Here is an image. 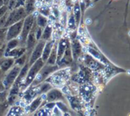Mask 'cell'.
Instances as JSON below:
<instances>
[{
	"mask_svg": "<svg viewBox=\"0 0 130 116\" xmlns=\"http://www.w3.org/2000/svg\"><path fill=\"white\" fill-rule=\"evenodd\" d=\"M26 12L25 10V8L22 7H19V8H15L14 10H12L8 16L5 27H9L11 25L23 19L24 18H25L26 16Z\"/></svg>",
	"mask_w": 130,
	"mask_h": 116,
	"instance_id": "cell-1",
	"label": "cell"
},
{
	"mask_svg": "<svg viewBox=\"0 0 130 116\" xmlns=\"http://www.w3.org/2000/svg\"><path fill=\"white\" fill-rule=\"evenodd\" d=\"M44 62L40 58V59H38V60H36L32 64L31 67L30 68V69H29V71H28V72L27 74V77H26V85H29V84H31L34 81L36 75L39 72V71L44 66Z\"/></svg>",
	"mask_w": 130,
	"mask_h": 116,
	"instance_id": "cell-2",
	"label": "cell"
},
{
	"mask_svg": "<svg viewBox=\"0 0 130 116\" xmlns=\"http://www.w3.org/2000/svg\"><path fill=\"white\" fill-rule=\"evenodd\" d=\"M34 16L32 15H28L23 22V25H22V29L20 34V38L19 37V41H22V42H25V40L27 39V37L29 34V32H31L33 25H34Z\"/></svg>",
	"mask_w": 130,
	"mask_h": 116,
	"instance_id": "cell-3",
	"label": "cell"
},
{
	"mask_svg": "<svg viewBox=\"0 0 130 116\" xmlns=\"http://www.w3.org/2000/svg\"><path fill=\"white\" fill-rule=\"evenodd\" d=\"M20 70H21V66L16 65L9 72V73L6 75V78L3 82L5 88H9L13 85V83L15 82V79H17L20 72Z\"/></svg>",
	"mask_w": 130,
	"mask_h": 116,
	"instance_id": "cell-4",
	"label": "cell"
},
{
	"mask_svg": "<svg viewBox=\"0 0 130 116\" xmlns=\"http://www.w3.org/2000/svg\"><path fill=\"white\" fill-rule=\"evenodd\" d=\"M23 22L24 19H22L12 25H11L8 30H7V34H6V40H11L12 38H17L22 32V25H23Z\"/></svg>",
	"mask_w": 130,
	"mask_h": 116,
	"instance_id": "cell-5",
	"label": "cell"
},
{
	"mask_svg": "<svg viewBox=\"0 0 130 116\" xmlns=\"http://www.w3.org/2000/svg\"><path fill=\"white\" fill-rule=\"evenodd\" d=\"M45 45L44 40L41 41L35 48V49L33 50V52L31 55V59L29 61V64L31 66L36 60H38V59H40L41 55H42V51H43V48L44 46Z\"/></svg>",
	"mask_w": 130,
	"mask_h": 116,
	"instance_id": "cell-6",
	"label": "cell"
},
{
	"mask_svg": "<svg viewBox=\"0 0 130 116\" xmlns=\"http://www.w3.org/2000/svg\"><path fill=\"white\" fill-rule=\"evenodd\" d=\"M67 45H68L67 39L63 38L60 41L59 45H58V48L57 50V62H59L60 61V59H62L63 53L65 51V49H66V48H67Z\"/></svg>",
	"mask_w": 130,
	"mask_h": 116,
	"instance_id": "cell-7",
	"label": "cell"
},
{
	"mask_svg": "<svg viewBox=\"0 0 130 116\" xmlns=\"http://www.w3.org/2000/svg\"><path fill=\"white\" fill-rule=\"evenodd\" d=\"M53 46H54V42L52 41H48L47 43H45L44 48H43L42 55H41V59L44 62H46L47 59H48Z\"/></svg>",
	"mask_w": 130,
	"mask_h": 116,
	"instance_id": "cell-8",
	"label": "cell"
},
{
	"mask_svg": "<svg viewBox=\"0 0 130 116\" xmlns=\"http://www.w3.org/2000/svg\"><path fill=\"white\" fill-rule=\"evenodd\" d=\"M25 51H26L25 48H15L11 49L8 52L4 53V55H6V57L9 56V57H13V58H19L23 54H25Z\"/></svg>",
	"mask_w": 130,
	"mask_h": 116,
	"instance_id": "cell-9",
	"label": "cell"
},
{
	"mask_svg": "<svg viewBox=\"0 0 130 116\" xmlns=\"http://www.w3.org/2000/svg\"><path fill=\"white\" fill-rule=\"evenodd\" d=\"M47 100L51 102V101H57L59 99H62L63 95H62V93L59 90L52 89L47 93Z\"/></svg>",
	"mask_w": 130,
	"mask_h": 116,
	"instance_id": "cell-10",
	"label": "cell"
},
{
	"mask_svg": "<svg viewBox=\"0 0 130 116\" xmlns=\"http://www.w3.org/2000/svg\"><path fill=\"white\" fill-rule=\"evenodd\" d=\"M14 63V59L13 58H7L6 59H3L2 63H1V66H0V71L2 72H7L13 65Z\"/></svg>",
	"mask_w": 130,
	"mask_h": 116,
	"instance_id": "cell-11",
	"label": "cell"
},
{
	"mask_svg": "<svg viewBox=\"0 0 130 116\" xmlns=\"http://www.w3.org/2000/svg\"><path fill=\"white\" fill-rule=\"evenodd\" d=\"M27 42H26V50L28 51H31L32 49V48L34 47V45H35L36 42V37L35 35V32H31V31L29 32L28 37H27Z\"/></svg>",
	"mask_w": 130,
	"mask_h": 116,
	"instance_id": "cell-12",
	"label": "cell"
},
{
	"mask_svg": "<svg viewBox=\"0 0 130 116\" xmlns=\"http://www.w3.org/2000/svg\"><path fill=\"white\" fill-rule=\"evenodd\" d=\"M35 0H25V10L27 14H30L35 9Z\"/></svg>",
	"mask_w": 130,
	"mask_h": 116,
	"instance_id": "cell-13",
	"label": "cell"
},
{
	"mask_svg": "<svg viewBox=\"0 0 130 116\" xmlns=\"http://www.w3.org/2000/svg\"><path fill=\"white\" fill-rule=\"evenodd\" d=\"M19 42H20V41L19 40V38H12V39H11V40H9V42H8V44H7V45H6V48L4 53L8 52V51H10L11 49L16 48V47L19 45Z\"/></svg>",
	"mask_w": 130,
	"mask_h": 116,
	"instance_id": "cell-14",
	"label": "cell"
},
{
	"mask_svg": "<svg viewBox=\"0 0 130 116\" xmlns=\"http://www.w3.org/2000/svg\"><path fill=\"white\" fill-rule=\"evenodd\" d=\"M57 61V48H52L51 51L50 53V55L48 59H47V62L49 65H54Z\"/></svg>",
	"mask_w": 130,
	"mask_h": 116,
	"instance_id": "cell-15",
	"label": "cell"
},
{
	"mask_svg": "<svg viewBox=\"0 0 130 116\" xmlns=\"http://www.w3.org/2000/svg\"><path fill=\"white\" fill-rule=\"evenodd\" d=\"M51 32H52V28L50 25H46L44 27V30L43 32L42 35V39L46 41L50 39L51 35Z\"/></svg>",
	"mask_w": 130,
	"mask_h": 116,
	"instance_id": "cell-16",
	"label": "cell"
},
{
	"mask_svg": "<svg viewBox=\"0 0 130 116\" xmlns=\"http://www.w3.org/2000/svg\"><path fill=\"white\" fill-rule=\"evenodd\" d=\"M42 102V98H37L36 99H35L31 104V106H30V111L31 112H34L38 107L39 105L41 104Z\"/></svg>",
	"mask_w": 130,
	"mask_h": 116,
	"instance_id": "cell-17",
	"label": "cell"
},
{
	"mask_svg": "<svg viewBox=\"0 0 130 116\" xmlns=\"http://www.w3.org/2000/svg\"><path fill=\"white\" fill-rule=\"evenodd\" d=\"M47 20L44 16H42V15H38V17H37V25L39 27H41V28L45 27L47 25Z\"/></svg>",
	"mask_w": 130,
	"mask_h": 116,
	"instance_id": "cell-18",
	"label": "cell"
},
{
	"mask_svg": "<svg viewBox=\"0 0 130 116\" xmlns=\"http://www.w3.org/2000/svg\"><path fill=\"white\" fill-rule=\"evenodd\" d=\"M73 53H74V56L75 57H78V55L80 53V45L79 42L76 41L74 42V44H73Z\"/></svg>",
	"mask_w": 130,
	"mask_h": 116,
	"instance_id": "cell-19",
	"label": "cell"
},
{
	"mask_svg": "<svg viewBox=\"0 0 130 116\" xmlns=\"http://www.w3.org/2000/svg\"><path fill=\"white\" fill-rule=\"evenodd\" d=\"M22 110L20 107L14 106L11 108L9 112L8 113V115H19L22 113Z\"/></svg>",
	"mask_w": 130,
	"mask_h": 116,
	"instance_id": "cell-20",
	"label": "cell"
},
{
	"mask_svg": "<svg viewBox=\"0 0 130 116\" xmlns=\"http://www.w3.org/2000/svg\"><path fill=\"white\" fill-rule=\"evenodd\" d=\"M26 55L23 54L22 55H21L20 57L17 58V59L15 61V64L19 66H23L25 64V60H26Z\"/></svg>",
	"mask_w": 130,
	"mask_h": 116,
	"instance_id": "cell-21",
	"label": "cell"
},
{
	"mask_svg": "<svg viewBox=\"0 0 130 116\" xmlns=\"http://www.w3.org/2000/svg\"><path fill=\"white\" fill-rule=\"evenodd\" d=\"M74 18H75V20H76V22L78 24L79 22V19H80V7L77 4L74 7Z\"/></svg>",
	"mask_w": 130,
	"mask_h": 116,
	"instance_id": "cell-22",
	"label": "cell"
},
{
	"mask_svg": "<svg viewBox=\"0 0 130 116\" xmlns=\"http://www.w3.org/2000/svg\"><path fill=\"white\" fill-rule=\"evenodd\" d=\"M75 24H76V20L75 18L73 15H71L68 19V27L71 29H75Z\"/></svg>",
	"mask_w": 130,
	"mask_h": 116,
	"instance_id": "cell-23",
	"label": "cell"
},
{
	"mask_svg": "<svg viewBox=\"0 0 130 116\" xmlns=\"http://www.w3.org/2000/svg\"><path fill=\"white\" fill-rule=\"evenodd\" d=\"M7 27H3L0 28V41L3 42L6 38V34H7Z\"/></svg>",
	"mask_w": 130,
	"mask_h": 116,
	"instance_id": "cell-24",
	"label": "cell"
},
{
	"mask_svg": "<svg viewBox=\"0 0 130 116\" xmlns=\"http://www.w3.org/2000/svg\"><path fill=\"white\" fill-rule=\"evenodd\" d=\"M9 107V102H2V103H0V114H2L3 113H4L6 109L8 108Z\"/></svg>",
	"mask_w": 130,
	"mask_h": 116,
	"instance_id": "cell-25",
	"label": "cell"
},
{
	"mask_svg": "<svg viewBox=\"0 0 130 116\" xmlns=\"http://www.w3.org/2000/svg\"><path fill=\"white\" fill-rule=\"evenodd\" d=\"M8 16H9V14L6 12L3 16H2L1 18H0V28L5 27V25H6V22Z\"/></svg>",
	"mask_w": 130,
	"mask_h": 116,
	"instance_id": "cell-26",
	"label": "cell"
},
{
	"mask_svg": "<svg viewBox=\"0 0 130 116\" xmlns=\"http://www.w3.org/2000/svg\"><path fill=\"white\" fill-rule=\"evenodd\" d=\"M8 6H5L3 5L2 7H0V18H1L2 16H3L8 11Z\"/></svg>",
	"mask_w": 130,
	"mask_h": 116,
	"instance_id": "cell-27",
	"label": "cell"
},
{
	"mask_svg": "<svg viewBox=\"0 0 130 116\" xmlns=\"http://www.w3.org/2000/svg\"><path fill=\"white\" fill-rule=\"evenodd\" d=\"M16 1L17 0H9V4H8V9L12 10L14 8H15V5H16Z\"/></svg>",
	"mask_w": 130,
	"mask_h": 116,
	"instance_id": "cell-28",
	"label": "cell"
},
{
	"mask_svg": "<svg viewBox=\"0 0 130 116\" xmlns=\"http://www.w3.org/2000/svg\"><path fill=\"white\" fill-rule=\"evenodd\" d=\"M6 96H7V93L5 90L0 92V103L5 101V100L6 99Z\"/></svg>",
	"mask_w": 130,
	"mask_h": 116,
	"instance_id": "cell-29",
	"label": "cell"
},
{
	"mask_svg": "<svg viewBox=\"0 0 130 116\" xmlns=\"http://www.w3.org/2000/svg\"><path fill=\"white\" fill-rule=\"evenodd\" d=\"M50 85L49 84H47V83H45V84H44L41 87H40V88H41V91L40 92H47V91H48L49 89H50Z\"/></svg>",
	"mask_w": 130,
	"mask_h": 116,
	"instance_id": "cell-30",
	"label": "cell"
},
{
	"mask_svg": "<svg viewBox=\"0 0 130 116\" xmlns=\"http://www.w3.org/2000/svg\"><path fill=\"white\" fill-rule=\"evenodd\" d=\"M56 105H57L58 108H60L62 110V111H64V112H65V111H68L67 106L65 105H63V104H62L61 102H57Z\"/></svg>",
	"mask_w": 130,
	"mask_h": 116,
	"instance_id": "cell-31",
	"label": "cell"
},
{
	"mask_svg": "<svg viewBox=\"0 0 130 116\" xmlns=\"http://www.w3.org/2000/svg\"><path fill=\"white\" fill-rule=\"evenodd\" d=\"M25 0H17V1H16V5H15V8L24 6H25Z\"/></svg>",
	"mask_w": 130,
	"mask_h": 116,
	"instance_id": "cell-32",
	"label": "cell"
},
{
	"mask_svg": "<svg viewBox=\"0 0 130 116\" xmlns=\"http://www.w3.org/2000/svg\"><path fill=\"white\" fill-rule=\"evenodd\" d=\"M41 34H42V32H41V27H39L38 29V30H37V34H36V39H39L40 38H41Z\"/></svg>",
	"mask_w": 130,
	"mask_h": 116,
	"instance_id": "cell-33",
	"label": "cell"
},
{
	"mask_svg": "<svg viewBox=\"0 0 130 116\" xmlns=\"http://www.w3.org/2000/svg\"><path fill=\"white\" fill-rule=\"evenodd\" d=\"M41 14H44L45 16H47V15H48V13H49V9H48V8H47L46 6H44L42 9H41Z\"/></svg>",
	"mask_w": 130,
	"mask_h": 116,
	"instance_id": "cell-34",
	"label": "cell"
},
{
	"mask_svg": "<svg viewBox=\"0 0 130 116\" xmlns=\"http://www.w3.org/2000/svg\"><path fill=\"white\" fill-rule=\"evenodd\" d=\"M5 47H4V45L2 47V48H0V58H1L3 55H4V52H5Z\"/></svg>",
	"mask_w": 130,
	"mask_h": 116,
	"instance_id": "cell-35",
	"label": "cell"
},
{
	"mask_svg": "<svg viewBox=\"0 0 130 116\" xmlns=\"http://www.w3.org/2000/svg\"><path fill=\"white\" fill-rule=\"evenodd\" d=\"M37 114H38V115H47V114H47V113H46L44 111L41 110V111H40L39 112H38V113H37Z\"/></svg>",
	"mask_w": 130,
	"mask_h": 116,
	"instance_id": "cell-36",
	"label": "cell"
},
{
	"mask_svg": "<svg viewBox=\"0 0 130 116\" xmlns=\"http://www.w3.org/2000/svg\"><path fill=\"white\" fill-rule=\"evenodd\" d=\"M53 12H54V16L55 17H57L58 16V10L57 9H55V8H54L53 9Z\"/></svg>",
	"mask_w": 130,
	"mask_h": 116,
	"instance_id": "cell-37",
	"label": "cell"
},
{
	"mask_svg": "<svg viewBox=\"0 0 130 116\" xmlns=\"http://www.w3.org/2000/svg\"><path fill=\"white\" fill-rule=\"evenodd\" d=\"M5 90V87L3 85V83L0 81V92H2V91H4Z\"/></svg>",
	"mask_w": 130,
	"mask_h": 116,
	"instance_id": "cell-38",
	"label": "cell"
},
{
	"mask_svg": "<svg viewBox=\"0 0 130 116\" xmlns=\"http://www.w3.org/2000/svg\"><path fill=\"white\" fill-rule=\"evenodd\" d=\"M59 111V110H58V108H54V113L55 114H61V113H59L58 112Z\"/></svg>",
	"mask_w": 130,
	"mask_h": 116,
	"instance_id": "cell-39",
	"label": "cell"
},
{
	"mask_svg": "<svg viewBox=\"0 0 130 116\" xmlns=\"http://www.w3.org/2000/svg\"><path fill=\"white\" fill-rule=\"evenodd\" d=\"M54 105H55V104H54V103H49V104H47V108H53Z\"/></svg>",
	"mask_w": 130,
	"mask_h": 116,
	"instance_id": "cell-40",
	"label": "cell"
},
{
	"mask_svg": "<svg viewBox=\"0 0 130 116\" xmlns=\"http://www.w3.org/2000/svg\"><path fill=\"white\" fill-rule=\"evenodd\" d=\"M3 2H4V5H5V6H8L9 0H3Z\"/></svg>",
	"mask_w": 130,
	"mask_h": 116,
	"instance_id": "cell-41",
	"label": "cell"
},
{
	"mask_svg": "<svg viewBox=\"0 0 130 116\" xmlns=\"http://www.w3.org/2000/svg\"><path fill=\"white\" fill-rule=\"evenodd\" d=\"M4 5V2L3 0H0V7H2Z\"/></svg>",
	"mask_w": 130,
	"mask_h": 116,
	"instance_id": "cell-42",
	"label": "cell"
},
{
	"mask_svg": "<svg viewBox=\"0 0 130 116\" xmlns=\"http://www.w3.org/2000/svg\"><path fill=\"white\" fill-rule=\"evenodd\" d=\"M86 23H87V24H90V23H91V20H90V19H87L86 20Z\"/></svg>",
	"mask_w": 130,
	"mask_h": 116,
	"instance_id": "cell-43",
	"label": "cell"
},
{
	"mask_svg": "<svg viewBox=\"0 0 130 116\" xmlns=\"http://www.w3.org/2000/svg\"><path fill=\"white\" fill-rule=\"evenodd\" d=\"M3 45H3V42H1V41H0V48H2Z\"/></svg>",
	"mask_w": 130,
	"mask_h": 116,
	"instance_id": "cell-44",
	"label": "cell"
},
{
	"mask_svg": "<svg viewBox=\"0 0 130 116\" xmlns=\"http://www.w3.org/2000/svg\"><path fill=\"white\" fill-rule=\"evenodd\" d=\"M3 60V59H0V66H1V63H2Z\"/></svg>",
	"mask_w": 130,
	"mask_h": 116,
	"instance_id": "cell-45",
	"label": "cell"
},
{
	"mask_svg": "<svg viewBox=\"0 0 130 116\" xmlns=\"http://www.w3.org/2000/svg\"><path fill=\"white\" fill-rule=\"evenodd\" d=\"M127 72H128V75H130V70H128V71Z\"/></svg>",
	"mask_w": 130,
	"mask_h": 116,
	"instance_id": "cell-46",
	"label": "cell"
},
{
	"mask_svg": "<svg viewBox=\"0 0 130 116\" xmlns=\"http://www.w3.org/2000/svg\"><path fill=\"white\" fill-rule=\"evenodd\" d=\"M38 1H39V2H43L44 0H38Z\"/></svg>",
	"mask_w": 130,
	"mask_h": 116,
	"instance_id": "cell-47",
	"label": "cell"
},
{
	"mask_svg": "<svg viewBox=\"0 0 130 116\" xmlns=\"http://www.w3.org/2000/svg\"><path fill=\"white\" fill-rule=\"evenodd\" d=\"M128 35H129V36H130V32H128Z\"/></svg>",
	"mask_w": 130,
	"mask_h": 116,
	"instance_id": "cell-48",
	"label": "cell"
}]
</instances>
